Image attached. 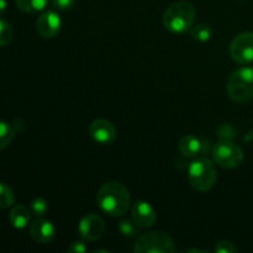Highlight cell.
Returning <instances> with one entry per match:
<instances>
[{
    "instance_id": "6da1fadb",
    "label": "cell",
    "mask_w": 253,
    "mask_h": 253,
    "mask_svg": "<svg viewBox=\"0 0 253 253\" xmlns=\"http://www.w3.org/2000/svg\"><path fill=\"white\" fill-rule=\"evenodd\" d=\"M96 203L110 216H123L130 208V192L123 183L111 180L101 185L98 190Z\"/></svg>"
},
{
    "instance_id": "7a4b0ae2",
    "label": "cell",
    "mask_w": 253,
    "mask_h": 253,
    "mask_svg": "<svg viewBox=\"0 0 253 253\" xmlns=\"http://www.w3.org/2000/svg\"><path fill=\"white\" fill-rule=\"evenodd\" d=\"M195 7L188 1H177L166 9L163 14V25L172 34H184L194 24Z\"/></svg>"
},
{
    "instance_id": "3957f363",
    "label": "cell",
    "mask_w": 253,
    "mask_h": 253,
    "mask_svg": "<svg viewBox=\"0 0 253 253\" xmlns=\"http://www.w3.org/2000/svg\"><path fill=\"white\" fill-rule=\"evenodd\" d=\"M216 168L209 158H197L188 168V180L197 192L204 193L211 189L216 182Z\"/></svg>"
},
{
    "instance_id": "277c9868",
    "label": "cell",
    "mask_w": 253,
    "mask_h": 253,
    "mask_svg": "<svg viewBox=\"0 0 253 253\" xmlns=\"http://www.w3.org/2000/svg\"><path fill=\"white\" fill-rule=\"evenodd\" d=\"M227 94L235 103H249L253 99V67H242L227 79Z\"/></svg>"
},
{
    "instance_id": "5b68a950",
    "label": "cell",
    "mask_w": 253,
    "mask_h": 253,
    "mask_svg": "<svg viewBox=\"0 0 253 253\" xmlns=\"http://www.w3.org/2000/svg\"><path fill=\"white\" fill-rule=\"evenodd\" d=\"M133 251L137 253H173L175 249L169 235L162 231H152L138 237Z\"/></svg>"
},
{
    "instance_id": "8992f818",
    "label": "cell",
    "mask_w": 253,
    "mask_h": 253,
    "mask_svg": "<svg viewBox=\"0 0 253 253\" xmlns=\"http://www.w3.org/2000/svg\"><path fill=\"white\" fill-rule=\"evenodd\" d=\"M212 160L221 168L232 169L244 162V151L229 140H221L212 147Z\"/></svg>"
},
{
    "instance_id": "52a82bcc",
    "label": "cell",
    "mask_w": 253,
    "mask_h": 253,
    "mask_svg": "<svg viewBox=\"0 0 253 253\" xmlns=\"http://www.w3.org/2000/svg\"><path fill=\"white\" fill-rule=\"evenodd\" d=\"M230 56L240 64L253 63V32H242L232 40Z\"/></svg>"
},
{
    "instance_id": "ba28073f",
    "label": "cell",
    "mask_w": 253,
    "mask_h": 253,
    "mask_svg": "<svg viewBox=\"0 0 253 253\" xmlns=\"http://www.w3.org/2000/svg\"><path fill=\"white\" fill-rule=\"evenodd\" d=\"M78 231L86 241H96L105 231V222L99 215L88 214L79 221Z\"/></svg>"
},
{
    "instance_id": "9c48e42d",
    "label": "cell",
    "mask_w": 253,
    "mask_h": 253,
    "mask_svg": "<svg viewBox=\"0 0 253 253\" xmlns=\"http://www.w3.org/2000/svg\"><path fill=\"white\" fill-rule=\"evenodd\" d=\"M62 20L56 11H44L36 21L37 34L43 39H54L61 32Z\"/></svg>"
},
{
    "instance_id": "30bf717a",
    "label": "cell",
    "mask_w": 253,
    "mask_h": 253,
    "mask_svg": "<svg viewBox=\"0 0 253 253\" xmlns=\"http://www.w3.org/2000/svg\"><path fill=\"white\" fill-rule=\"evenodd\" d=\"M89 133L95 142L100 145H110L116 138V128L105 119H96L89 126Z\"/></svg>"
},
{
    "instance_id": "8fae6325",
    "label": "cell",
    "mask_w": 253,
    "mask_h": 253,
    "mask_svg": "<svg viewBox=\"0 0 253 253\" xmlns=\"http://www.w3.org/2000/svg\"><path fill=\"white\" fill-rule=\"evenodd\" d=\"M132 220L140 229H150L157 220V214L152 205L147 202H136L131 209Z\"/></svg>"
},
{
    "instance_id": "7c38bea8",
    "label": "cell",
    "mask_w": 253,
    "mask_h": 253,
    "mask_svg": "<svg viewBox=\"0 0 253 253\" xmlns=\"http://www.w3.org/2000/svg\"><path fill=\"white\" fill-rule=\"evenodd\" d=\"M30 236L39 244H48L56 236V227L48 220L37 219L30 225Z\"/></svg>"
},
{
    "instance_id": "4fadbf2b",
    "label": "cell",
    "mask_w": 253,
    "mask_h": 253,
    "mask_svg": "<svg viewBox=\"0 0 253 253\" xmlns=\"http://www.w3.org/2000/svg\"><path fill=\"white\" fill-rule=\"evenodd\" d=\"M180 153L187 158H194L199 156L205 151L204 142L199 137H195L193 135H185L179 140Z\"/></svg>"
},
{
    "instance_id": "5bb4252c",
    "label": "cell",
    "mask_w": 253,
    "mask_h": 253,
    "mask_svg": "<svg viewBox=\"0 0 253 253\" xmlns=\"http://www.w3.org/2000/svg\"><path fill=\"white\" fill-rule=\"evenodd\" d=\"M30 214H31V211L26 207H24V205H16L10 211L9 220L15 229L21 230L29 225L30 219H31V215Z\"/></svg>"
},
{
    "instance_id": "9a60e30c",
    "label": "cell",
    "mask_w": 253,
    "mask_h": 253,
    "mask_svg": "<svg viewBox=\"0 0 253 253\" xmlns=\"http://www.w3.org/2000/svg\"><path fill=\"white\" fill-rule=\"evenodd\" d=\"M15 1H16V6L21 11L35 14V12L42 11L47 6L48 0H15Z\"/></svg>"
},
{
    "instance_id": "2e32d148",
    "label": "cell",
    "mask_w": 253,
    "mask_h": 253,
    "mask_svg": "<svg viewBox=\"0 0 253 253\" xmlns=\"http://www.w3.org/2000/svg\"><path fill=\"white\" fill-rule=\"evenodd\" d=\"M15 203V194L11 188L0 182V209L11 208Z\"/></svg>"
},
{
    "instance_id": "e0dca14e",
    "label": "cell",
    "mask_w": 253,
    "mask_h": 253,
    "mask_svg": "<svg viewBox=\"0 0 253 253\" xmlns=\"http://www.w3.org/2000/svg\"><path fill=\"white\" fill-rule=\"evenodd\" d=\"M190 34H192V37L197 41L200 42H207L209 41L210 37H211L212 31L211 27L207 24H198L195 25L194 27L190 29Z\"/></svg>"
},
{
    "instance_id": "ac0fdd59",
    "label": "cell",
    "mask_w": 253,
    "mask_h": 253,
    "mask_svg": "<svg viewBox=\"0 0 253 253\" xmlns=\"http://www.w3.org/2000/svg\"><path fill=\"white\" fill-rule=\"evenodd\" d=\"M15 136L14 128L5 121L0 120V151L6 148L10 145Z\"/></svg>"
},
{
    "instance_id": "d6986e66",
    "label": "cell",
    "mask_w": 253,
    "mask_h": 253,
    "mask_svg": "<svg viewBox=\"0 0 253 253\" xmlns=\"http://www.w3.org/2000/svg\"><path fill=\"white\" fill-rule=\"evenodd\" d=\"M30 211L37 217L44 216L48 211V203L43 198H35L30 204Z\"/></svg>"
},
{
    "instance_id": "ffe728a7",
    "label": "cell",
    "mask_w": 253,
    "mask_h": 253,
    "mask_svg": "<svg viewBox=\"0 0 253 253\" xmlns=\"http://www.w3.org/2000/svg\"><path fill=\"white\" fill-rule=\"evenodd\" d=\"M12 35L14 32H12L11 25L5 20L0 19V47L9 44L12 40Z\"/></svg>"
},
{
    "instance_id": "44dd1931",
    "label": "cell",
    "mask_w": 253,
    "mask_h": 253,
    "mask_svg": "<svg viewBox=\"0 0 253 253\" xmlns=\"http://www.w3.org/2000/svg\"><path fill=\"white\" fill-rule=\"evenodd\" d=\"M119 231L121 232V235L125 237H133L136 234H137L138 226L133 222V220H121L119 222Z\"/></svg>"
},
{
    "instance_id": "7402d4cb",
    "label": "cell",
    "mask_w": 253,
    "mask_h": 253,
    "mask_svg": "<svg viewBox=\"0 0 253 253\" xmlns=\"http://www.w3.org/2000/svg\"><path fill=\"white\" fill-rule=\"evenodd\" d=\"M215 252L219 253H236L237 249L232 242L230 241H220L215 246Z\"/></svg>"
},
{
    "instance_id": "603a6c76",
    "label": "cell",
    "mask_w": 253,
    "mask_h": 253,
    "mask_svg": "<svg viewBox=\"0 0 253 253\" xmlns=\"http://www.w3.org/2000/svg\"><path fill=\"white\" fill-rule=\"evenodd\" d=\"M52 4L59 11H68L73 9L76 5V0H52Z\"/></svg>"
},
{
    "instance_id": "cb8c5ba5",
    "label": "cell",
    "mask_w": 253,
    "mask_h": 253,
    "mask_svg": "<svg viewBox=\"0 0 253 253\" xmlns=\"http://www.w3.org/2000/svg\"><path fill=\"white\" fill-rule=\"evenodd\" d=\"M67 251L71 252V253H83L86 251V246L84 242L74 241V242H72L71 246L67 249Z\"/></svg>"
},
{
    "instance_id": "d4e9b609",
    "label": "cell",
    "mask_w": 253,
    "mask_h": 253,
    "mask_svg": "<svg viewBox=\"0 0 253 253\" xmlns=\"http://www.w3.org/2000/svg\"><path fill=\"white\" fill-rule=\"evenodd\" d=\"M6 6H7L6 0H0V16L6 11Z\"/></svg>"
},
{
    "instance_id": "484cf974",
    "label": "cell",
    "mask_w": 253,
    "mask_h": 253,
    "mask_svg": "<svg viewBox=\"0 0 253 253\" xmlns=\"http://www.w3.org/2000/svg\"><path fill=\"white\" fill-rule=\"evenodd\" d=\"M185 252H203V253H204L205 251H202V250H195V249H192V250H185Z\"/></svg>"
},
{
    "instance_id": "4316f807",
    "label": "cell",
    "mask_w": 253,
    "mask_h": 253,
    "mask_svg": "<svg viewBox=\"0 0 253 253\" xmlns=\"http://www.w3.org/2000/svg\"><path fill=\"white\" fill-rule=\"evenodd\" d=\"M94 252H105V253H109L108 250H95Z\"/></svg>"
}]
</instances>
